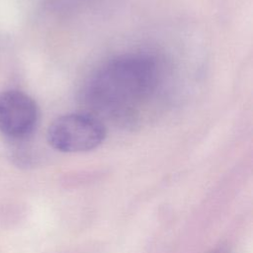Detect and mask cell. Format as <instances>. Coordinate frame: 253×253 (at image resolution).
Segmentation results:
<instances>
[{
  "label": "cell",
  "mask_w": 253,
  "mask_h": 253,
  "mask_svg": "<svg viewBox=\"0 0 253 253\" xmlns=\"http://www.w3.org/2000/svg\"><path fill=\"white\" fill-rule=\"evenodd\" d=\"M106 137L102 121L88 113H70L55 119L47 129L48 143L66 153L86 152L97 148Z\"/></svg>",
  "instance_id": "7a4b0ae2"
},
{
  "label": "cell",
  "mask_w": 253,
  "mask_h": 253,
  "mask_svg": "<svg viewBox=\"0 0 253 253\" xmlns=\"http://www.w3.org/2000/svg\"><path fill=\"white\" fill-rule=\"evenodd\" d=\"M160 60L147 52L113 57L89 78L84 89L86 103L98 113L128 121L156 94L163 80Z\"/></svg>",
  "instance_id": "6da1fadb"
},
{
  "label": "cell",
  "mask_w": 253,
  "mask_h": 253,
  "mask_svg": "<svg viewBox=\"0 0 253 253\" xmlns=\"http://www.w3.org/2000/svg\"><path fill=\"white\" fill-rule=\"evenodd\" d=\"M39 120L36 102L24 92H0V131L7 136L21 138L35 129Z\"/></svg>",
  "instance_id": "3957f363"
}]
</instances>
